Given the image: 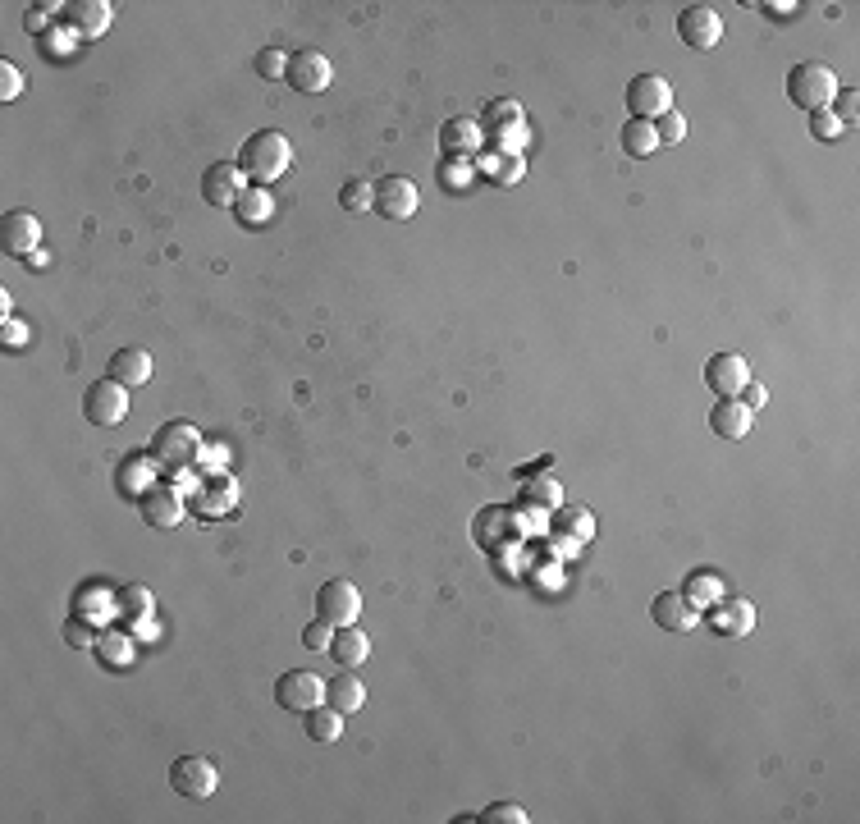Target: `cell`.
<instances>
[{"mask_svg":"<svg viewBox=\"0 0 860 824\" xmlns=\"http://www.w3.org/2000/svg\"><path fill=\"white\" fill-rule=\"evenodd\" d=\"M289 165H293V142L284 138L280 129H257V133H248L243 147H238V170L248 174V179H257V184L280 179Z\"/></svg>","mask_w":860,"mask_h":824,"instance_id":"1","label":"cell"},{"mask_svg":"<svg viewBox=\"0 0 860 824\" xmlns=\"http://www.w3.org/2000/svg\"><path fill=\"white\" fill-rule=\"evenodd\" d=\"M833 97H838V74L828 65H819V60H801V65H792V74H787V101L801 110H828L833 106Z\"/></svg>","mask_w":860,"mask_h":824,"instance_id":"2","label":"cell"},{"mask_svg":"<svg viewBox=\"0 0 860 824\" xmlns=\"http://www.w3.org/2000/svg\"><path fill=\"white\" fill-rule=\"evenodd\" d=\"M147 449H151V463L183 472V467L197 463V454H202V431L193 422H161Z\"/></svg>","mask_w":860,"mask_h":824,"instance_id":"3","label":"cell"},{"mask_svg":"<svg viewBox=\"0 0 860 824\" xmlns=\"http://www.w3.org/2000/svg\"><path fill=\"white\" fill-rule=\"evenodd\" d=\"M627 110H632V120L655 124L659 115L673 110V83L659 78V74H636L632 83H627Z\"/></svg>","mask_w":860,"mask_h":824,"instance_id":"4","label":"cell"},{"mask_svg":"<svg viewBox=\"0 0 860 824\" xmlns=\"http://www.w3.org/2000/svg\"><path fill=\"white\" fill-rule=\"evenodd\" d=\"M83 417L92 426H119L124 417H129V390L119 385V380H92L83 394Z\"/></svg>","mask_w":860,"mask_h":824,"instance_id":"5","label":"cell"},{"mask_svg":"<svg viewBox=\"0 0 860 824\" xmlns=\"http://www.w3.org/2000/svg\"><path fill=\"white\" fill-rule=\"evenodd\" d=\"M170 788L179 792V797L206 802V797L220 788V770H215V760H206V756H179L170 765Z\"/></svg>","mask_w":860,"mask_h":824,"instance_id":"6","label":"cell"},{"mask_svg":"<svg viewBox=\"0 0 860 824\" xmlns=\"http://www.w3.org/2000/svg\"><path fill=\"white\" fill-rule=\"evenodd\" d=\"M357 614H362V591H357L353 582H325L321 591H316V618L321 623H330V628H348V623H357Z\"/></svg>","mask_w":860,"mask_h":824,"instance_id":"7","label":"cell"},{"mask_svg":"<svg viewBox=\"0 0 860 824\" xmlns=\"http://www.w3.org/2000/svg\"><path fill=\"white\" fill-rule=\"evenodd\" d=\"M678 37L691 51H714L723 42V14L714 5H687L678 14Z\"/></svg>","mask_w":860,"mask_h":824,"instance_id":"8","label":"cell"},{"mask_svg":"<svg viewBox=\"0 0 860 824\" xmlns=\"http://www.w3.org/2000/svg\"><path fill=\"white\" fill-rule=\"evenodd\" d=\"M421 206V193L408 174H385L376 184V211L385 220H412Z\"/></svg>","mask_w":860,"mask_h":824,"instance_id":"9","label":"cell"},{"mask_svg":"<svg viewBox=\"0 0 860 824\" xmlns=\"http://www.w3.org/2000/svg\"><path fill=\"white\" fill-rule=\"evenodd\" d=\"M325 696L321 678L307 669H284V678L275 683V701L284 705V710H293V715H307V710H316Z\"/></svg>","mask_w":860,"mask_h":824,"instance_id":"10","label":"cell"},{"mask_svg":"<svg viewBox=\"0 0 860 824\" xmlns=\"http://www.w3.org/2000/svg\"><path fill=\"white\" fill-rule=\"evenodd\" d=\"M0 248L10 257H33L42 248V220L33 211H5L0 216Z\"/></svg>","mask_w":860,"mask_h":824,"instance_id":"11","label":"cell"},{"mask_svg":"<svg viewBox=\"0 0 860 824\" xmlns=\"http://www.w3.org/2000/svg\"><path fill=\"white\" fill-rule=\"evenodd\" d=\"M284 83H289L293 92H325V87L334 83V65L321 51H293L289 69H284Z\"/></svg>","mask_w":860,"mask_h":824,"instance_id":"12","label":"cell"},{"mask_svg":"<svg viewBox=\"0 0 860 824\" xmlns=\"http://www.w3.org/2000/svg\"><path fill=\"white\" fill-rule=\"evenodd\" d=\"M751 380V367H746L742 353H714L705 362V385L714 390V399H737Z\"/></svg>","mask_w":860,"mask_h":824,"instance_id":"13","label":"cell"},{"mask_svg":"<svg viewBox=\"0 0 860 824\" xmlns=\"http://www.w3.org/2000/svg\"><path fill=\"white\" fill-rule=\"evenodd\" d=\"M248 188V174L238 170V161H215V165H206V174H202V197L211 206H229L234 211V202H238V193Z\"/></svg>","mask_w":860,"mask_h":824,"instance_id":"14","label":"cell"},{"mask_svg":"<svg viewBox=\"0 0 860 824\" xmlns=\"http://www.w3.org/2000/svg\"><path fill=\"white\" fill-rule=\"evenodd\" d=\"M481 142H485L481 120H467V115H458V120H444L440 152L449 156V161H472V156L481 152Z\"/></svg>","mask_w":860,"mask_h":824,"instance_id":"15","label":"cell"},{"mask_svg":"<svg viewBox=\"0 0 860 824\" xmlns=\"http://www.w3.org/2000/svg\"><path fill=\"white\" fill-rule=\"evenodd\" d=\"M138 509H142V518H147L151 527L170 532V527H179L183 522V495L174 486H151L147 495H138Z\"/></svg>","mask_w":860,"mask_h":824,"instance_id":"16","label":"cell"},{"mask_svg":"<svg viewBox=\"0 0 860 824\" xmlns=\"http://www.w3.org/2000/svg\"><path fill=\"white\" fill-rule=\"evenodd\" d=\"M650 618H655L664 632H691L696 628V618H700V609L691 605L682 591H659V596L650 600Z\"/></svg>","mask_w":860,"mask_h":824,"instance_id":"17","label":"cell"},{"mask_svg":"<svg viewBox=\"0 0 860 824\" xmlns=\"http://www.w3.org/2000/svg\"><path fill=\"white\" fill-rule=\"evenodd\" d=\"M106 376L119 380L124 390H142V385L151 380V353L147 348H115V353H110Z\"/></svg>","mask_w":860,"mask_h":824,"instance_id":"18","label":"cell"},{"mask_svg":"<svg viewBox=\"0 0 860 824\" xmlns=\"http://www.w3.org/2000/svg\"><path fill=\"white\" fill-rule=\"evenodd\" d=\"M193 509L202 513V518H225V513L238 509V486L234 477H206L202 490L193 495Z\"/></svg>","mask_w":860,"mask_h":824,"instance_id":"19","label":"cell"},{"mask_svg":"<svg viewBox=\"0 0 860 824\" xmlns=\"http://www.w3.org/2000/svg\"><path fill=\"white\" fill-rule=\"evenodd\" d=\"M755 426V412L746 408L742 399H719L710 412V431L723 435V440H746Z\"/></svg>","mask_w":860,"mask_h":824,"instance_id":"20","label":"cell"},{"mask_svg":"<svg viewBox=\"0 0 860 824\" xmlns=\"http://www.w3.org/2000/svg\"><path fill=\"white\" fill-rule=\"evenodd\" d=\"M270 216H275V193H270L266 184H248L243 193H238L234 202V220L243 229H261L270 225Z\"/></svg>","mask_w":860,"mask_h":824,"instance_id":"21","label":"cell"},{"mask_svg":"<svg viewBox=\"0 0 860 824\" xmlns=\"http://www.w3.org/2000/svg\"><path fill=\"white\" fill-rule=\"evenodd\" d=\"M330 655H334V664H339V669H362L366 655H371V637H366L357 623H348V628H334Z\"/></svg>","mask_w":860,"mask_h":824,"instance_id":"22","label":"cell"},{"mask_svg":"<svg viewBox=\"0 0 860 824\" xmlns=\"http://www.w3.org/2000/svg\"><path fill=\"white\" fill-rule=\"evenodd\" d=\"M65 14L78 37H101L110 28V19H115V5L110 0H74Z\"/></svg>","mask_w":860,"mask_h":824,"instance_id":"23","label":"cell"},{"mask_svg":"<svg viewBox=\"0 0 860 824\" xmlns=\"http://www.w3.org/2000/svg\"><path fill=\"white\" fill-rule=\"evenodd\" d=\"M325 705H334L339 715H353V710H362V705H366V687H362V678H357L353 669L334 673L330 683H325Z\"/></svg>","mask_w":860,"mask_h":824,"instance_id":"24","label":"cell"},{"mask_svg":"<svg viewBox=\"0 0 860 824\" xmlns=\"http://www.w3.org/2000/svg\"><path fill=\"white\" fill-rule=\"evenodd\" d=\"M714 628H719L723 637H746V632H755V605L742 596L714 605Z\"/></svg>","mask_w":860,"mask_h":824,"instance_id":"25","label":"cell"},{"mask_svg":"<svg viewBox=\"0 0 860 824\" xmlns=\"http://www.w3.org/2000/svg\"><path fill=\"white\" fill-rule=\"evenodd\" d=\"M302 724H307V738L325 742V747L344 738V715H339L334 705H316V710H307V715H302Z\"/></svg>","mask_w":860,"mask_h":824,"instance_id":"26","label":"cell"},{"mask_svg":"<svg viewBox=\"0 0 860 824\" xmlns=\"http://www.w3.org/2000/svg\"><path fill=\"white\" fill-rule=\"evenodd\" d=\"M618 142H623V152L632 156V161H650V156L659 152L655 124H645V120H627L623 133H618Z\"/></svg>","mask_w":860,"mask_h":824,"instance_id":"27","label":"cell"},{"mask_svg":"<svg viewBox=\"0 0 860 824\" xmlns=\"http://www.w3.org/2000/svg\"><path fill=\"white\" fill-rule=\"evenodd\" d=\"M97 655H101V664H110V669H129V664L138 660V641H133L129 632H101Z\"/></svg>","mask_w":860,"mask_h":824,"instance_id":"28","label":"cell"},{"mask_svg":"<svg viewBox=\"0 0 860 824\" xmlns=\"http://www.w3.org/2000/svg\"><path fill=\"white\" fill-rule=\"evenodd\" d=\"M682 596H687L696 609H714V605L723 600V577H714V573H691L687 586H682Z\"/></svg>","mask_w":860,"mask_h":824,"instance_id":"29","label":"cell"},{"mask_svg":"<svg viewBox=\"0 0 860 824\" xmlns=\"http://www.w3.org/2000/svg\"><path fill=\"white\" fill-rule=\"evenodd\" d=\"M527 115H522V106H517L513 97H495L490 106H485L481 115V129L485 133H499V129H513V124H522Z\"/></svg>","mask_w":860,"mask_h":824,"instance_id":"30","label":"cell"},{"mask_svg":"<svg viewBox=\"0 0 860 824\" xmlns=\"http://www.w3.org/2000/svg\"><path fill=\"white\" fill-rule=\"evenodd\" d=\"M110 609H119L115 591H106V586H83V591H78V614L83 618L101 623V614H110Z\"/></svg>","mask_w":860,"mask_h":824,"instance_id":"31","label":"cell"},{"mask_svg":"<svg viewBox=\"0 0 860 824\" xmlns=\"http://www.w3.org/2000/svg\"><path fill=\"white\" fill-rule=\"evenodd\" d=\"M151 486H156V481H151V467L142 463V458H124V467H119V490L129 499H138V495H147Z\"/></svg>","mask_w":860,"mask_h":824,"instance_id":"32","label":"cell"},{"mask_svg":"<svg viewBox=\"0 0 860 824\" xmlns=\"http://www.w3.org/2000/svg\"><path fill=\"white\" fill-rule=\"evenodd\" d=\"M339 206L344 211H366V206H376V184H366V179H348L344 188H339Z\"/></svg>","mask_w":860,"mask_h":824,"instance_id":"33","label":"cell"},{"mask_svg":"<svg viewBox=\"0 0 860 824\" xmlns=\"http://www.w3.org/2000/svg\"><path fill=\"white\" fill-rule=\"evenodd\" d=\"M485 170H490V179H495V184H517V179L527 174V156H522V152H504V161H485Z\"/></svg>","mask_w":860,"mask_h":824,"instance_id":"34","label":"cell"},{"mask_svg":"<svg viewBox=\"0 0 860 824\" xmlns=\"http://www.w3.org/2000/svg\"><path fill=\"white\" fill-rule=\"evenodd\" d=\"M655 138H659V147H678V142L687 138V115H678V110L659 115V120H655Z\"/></svg>","mask_w":860,"mask_h":824,"instance_id":"35","label":"cell"},{"mask_svg":"<svg viewBox=\"0 0 860 824\" xmlns=\"http://www.w3.org/2000/svg\"><path fill=\"white\" fill-rule=\"evenodd\" d=\"M481 824H527V806H517V802H495V806H485L481 815H476Z\"/></svg>","mask_w":860,"mask_h":824,"instance_id":"36","label":"cell"},{"mask_svg":"<svg viewBox=\"0 0 860 824\" xmlns=\"http://www.w3.org/2000/svg\"><path fill=\"white\" fill-rule=\"evenodd\" d=\"M65 641H69V646H78V651H97L101 632H92V623H87L83 614H74V618L65 623Z\"/></svg>","mask_w":860,"mask_h":824,"instance_id":"37","label":"cell"},{"mask_svg":"<svg viewBox=\"0 0 860 824\" xmlns=\"http://www.w3.org/2000/svg\"><path fill=\"white\" fill-rule=\"evenodd\" d=\"M252 69H257L261 78H284V69H289V55L280 51V46H266V51H257V60H252Z\"/></svg>","mask_w":860,"mask_h":824,"instance_id":"38","label":"cell"},{"mask_svg":"<svg viewBox=\"0 0 860 824\" xmlns=\"http://www.w3.org/2000/svg\"><path fill=\"white\" fill-rule=\"evenodd\" d=\"M591 513L586 509H559V532H568V536H581V541H591L595 536V527H591Z\"/></svg>","mask_w":860,"mask_h":824,"instance_id":"39","label":"cell"},{"mask_svg":"<svg viewBox=\"0 0 860 824\" xmlns=\"http://www.w3.org/2000/svg\"><path fill=\"white\" fill-rule=\"evenodd\" d=\"M119 609L129 618H147L151 614V591L147 586H124V591H119Z\"/></svg>","mask_w":860,"mask_h":824,"instance_id":"40","label":"cell"},{"mask_svg":"<svg viewBox=\"0 0 860 824\" xmlns=\"http://www.w3.org/2000/svg\"><path fill=\"white\" fill-rule=\"evenodd\" d=\"M74 42H78L74 28H51V33L42 37V51L51 55V60H65V55H74Z\"/></svg>","mask_w":860,"mask_h":824,"instance_id":"41","label":"cell"},{"mask_svg":"<svg viewBox=\"0 0 860 824\" xmlns=\"http://www.w3.org/2000/svg\"><path fill=\"white\" fill-rule=\"evenodd\" d=\"M810 133H815V142H838L847 129H842V120L833 110H815V115H810Z\"/></svg>","mask_w":860,"mask_h":824,"instance_id":"42","label":"cell"},{"mask_svg":"<svg viewBox=\"0 0 860 824\" xmlns=\"http://www.w3.org/2000/svg\"><path fill=\"white\" fill-rule=\"evenodd\" d=\"M0 344L10 348V353H19V348L33 344V330H28L23 321H14V316H10V321H0Z\"/></svg>","mask_w":860,"mask_h":824,"instance_id":"43","label":"cell"},{"mask_svg":"<svg viewBox=\"0 0 860 824\" xmlns=\"http://www.w3.org/2000/svg\"><path fill=\"white\" fill-rule=\"evenodd\" d=\"M856 106H860V97H856V87H838V97H833V115L842 120V129H851L856 124Z\"/></svg>","mask_w":860,"mask_h":824,"instance_id":"44","label":"cell"},{"mask_svg":"<svg viewBox=\"0 0 860 824\" xmlns=\"http://www.w3.org/2000/svg\"><path fill=\"white\" fill-rule=\"evenodd\" d=\"M440 179H444V188H453V193H458V188H467V184H472V161H444L440 165Z\"/></svg>","mask_w":860,"mask_h":824,"instance_id":"45","label":"cell"},{"mask_svg":"<svg viewBox=\"0 0 860 824\" xmlns=\"http://www.w3.org/2000/svg\"><path fill=\"white\" fill-rule=\"evenodd\" d=\"M23 92V74L14 69V60H0V101H14Z\"/></svg>","mask_w":860,"mask_h":824,"instance_id":"46","label":"cell"},{"mask_svg":"<svg viewBox=\"0 0 860 824\" xmlns=\"http://www.w3.org/2000/svg\"><path fill=\"white\" fill-rule=\"evenodd\" d=\"M330 637H334V628H330V623H321V618H316L312 628L302 632V646H307V651H330Z\"/></svg>","mask_w":860,"mask_h":824,"instance_id":"47","label":"cell"},{"mask_svg":"<svg viewBox=\"0 0 860 824\" xmlns=\"http://www.w3.org/2000/svg\"><path fill=\"white\" fill-rule=\"evenodd\" d=\"M527 499H536V504H559V481H554V477L536 481V486L527 490Z\"/></svg>","mask_w":860,"mask_h":824,"instance_id":"48","label":"cell"},{"mask_svg":"<svg viewBox=\"0 0 860 824\" xmlns=\"http://www.w3.org/2000/svg\"><path fill=\"white\" fill-rule=\"evenodd\" d=\"M737 399H742V403H746V408H751V412H760L764 403H769V390H764V385H755V380H746V390L737 394Z\"/></svg>","mask_w":860,"mask_h":824,"instance_id":"49","label":"cell"},{"mask_svg":"<svg viewBox=\"0 0 860 824\" xmlns=\"http://www.w3.org/2000/svg\"><path fill=\"white\" fill-rule=\"evenodd\" d=\"M197 463H202V467H225L229 463V445H202Z\"/></svg>","mask_w":860,"mask_h":824,"instance_id":"50","label":"cell"},{"mask_svg":"<svg viewBox=\"0 0 860 824\" xmlns=\"http://www.w3.org/2000/svg\"><path fill=\"white\" fill-rule=\"evenodd\" d=\"M495 142H499V147H504V142H508V152H517V147L527 142V124H513V129H499V133H495Z\"/></svg>","mask_w":860,"mask_h":824,"instance_id":"51","label":"cell"},{"mask_svg":"<svg viewBox=\"0 0 860 824\" xmlns=\"http://www.w3.org/2000/svg\"><path fill=\"white\" fill-rule=\"evenodd\" d=\"M23 261H28V266H33V271H46V266H51V257H46V252H42V248H37V252H33V257H23Z\"/></svg>","mask_w":860,"mask_h":824,"instance_id":"52","label":"cell"},{"mask_svg":"<svg viewBox=\"0 0 860 824\" xmlns=\"http://www.w3.org/2000/svg\"><path fill=\"white\" fill-rule=\"evenodd\" d=\"M10 303H14L10 289H0V321H10Z\"/></svg>","mask_w":860,"mask_h":824,"instance_id":"53","label":"cell"}]
</instances>
